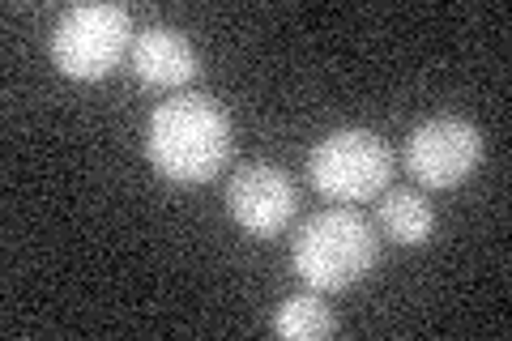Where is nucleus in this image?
I'll list each match as a JSON object with an SVG mask.
<instances>
[{"label":"nucleus","instance_id":"nucleus-9","mask_svg":"<svg viewBox=\"0 0 512 341\" xmlns=\"http://www.w3.org/2000/svg\"><path fill=\"white\" fill-rule=\"evenodd\" d=\"M274 333L286 341H325V337L338 333V320H333L325 299L312 290V295H291V299L278 303Z\"/></svg>","mask_w":512,"mask_h":341},{"label":"nucleus","instance_id":"nucleus-4","mask_svg":"<svg viewBox=\"0 0 512 341\" xmlns=\"http://www.w3.org/2000/svg\"><path fill=\"white\" fill-rule=\"evenodd\" d=\"M308 175L320 197L338 205H359L384 192L393 175V150L372 128H338L320 137L308 154Z\"/></svg>","mask_w":512,"mask_h":341},{"label":"nucleus","instance_id":"nucleus-5","mask_svg":"<svg viewBox=\"0 0 512 341\" xmlns=\"http://www.w3.org/2000/svg\"><path fill=\"white\" fill-rule=\"evenodd\" d=\"M483 162V133L461 116H431L406 137V171L423 188H457Z\"/></svg>","mask_w":512,"mask_h":341},{"label":"nucleus","instance_id":"nucleus-1","mask_svg":"<svg viewBox=\"0 0 512 341\" xmlns=\"http://www.w3.org/2000/svg\"><path fill=\"white\" fill-rule=\"evenodd\" d=\"M146 158L171 184H210L231 158V116L210 94H171L146 120Z\"/></svg>","mask_w":512,"mask_h":341},{"label":"nucleus","instance_id":"nucleus-7","mask_svg":"<svg viewBox=\"0 0 512 341\" xmlns=\"http://www.w3.org/2000/svg\"><path fill=\"white\" fill-rule=\"evenodd\" d=\"M128 64H133L137 81H146V86H163V90L188 86V81L201 73L197 47H192L184 30H175V26L137 30L133 47H128Z\"/></svg>","mask_w":512,"mask_h":341},{"label":"nucleus","instance_id":"nucleus-8","mask_svg":"<svg viewBox=\"0 0 512 341\" xmlns=\"http://www.w3.org/2000/svg\"><path fill=\"white\" fill-rule=\"evenodd\" d=\"M376 218L384 226V235L393 243H402V248H419V243H427L431 231H436V214H431L427 197H419L414 188L384 192L376 205Z\"/></svg>","mask_w":512,"mask_h":341},{"label":"nucleus","instance_id":"nucleus-3","mask_svg":"<svg viewBox=\"0 0 512 341\" xmlns=\"http://www.w3.org/2000/svg\"><path fill=\"white\" fill-rule=\"evenodd\" d=\"M133 13L124 5H69L52 26L47 52L69 81H103L133 47Z\"/></svg>","mask_w":512,"mask_h":341},{"label":"nucleus","instance_id":"nucleus-2","mask_svg":"<svg viewBox=\"0 0 512 341\" xmlns=\"http://www.w3.org/2000/svg\"><path fill=\"white\" fill-rule=\"evenodd\" d=\"M380 239L376 226L355 209H325L299 226L291 265L299 273V282L316 290V295H338L363 282L376 269Z\"/></svg>","mask_w":512,"mask_h":341},{"label":"nucleus","instance_id":"nucleus-6","mask_svg":"<svg viewBox=\"0 0 512 341\" xmlns=\"http://www.w3.org/2000/svg\"><path fill=\"white\" fill-rule=\"evenodd\" d=\"M227 209L239 222V231H248L256 239H274L291 226L299 209V192L291 184V175L274 162H248L239 167L227 184Z\"/></svg>","mask_w":512,"mask_h":341}]
</instances>
